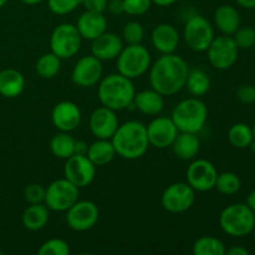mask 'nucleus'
Masks as SVG:
<instances>
[{
	"instance_id": "nucleus-39",
	"label": "nucleus",
	"mask_w": 255,
	"mask_h": 255,
	"mask_svg": "<svg viewBox=\"0 0 255 255\" xmlns=\"http://www.w3.org/2000/svg\"><path fill=\"white\" fill-rule=\"evenodd\" d=\"M24 198L29 204L44 203L45 188L39 183H31L25 187Z\"/></svg>"
},
{
	"instance_id": "nucleus-27",
	"label": "nucleus",
	"mask_w": 255,
	"mask_h": 255,
	"mask_svg": "<svg viewBox=\"0 0 255 255\" xmlns=\"http://www.w3.org/2000/svg\"><path fill=\"white\" fill-rule=\"evenodd\" d=\"M86 156L96 167L106 166L117 156L111 139L97 138L87 148Z\"/></svg>"
},
{
	"instance_id": "nucleus-9",
	"label": "nucleus",
	"mask_w": 255,
	"mask_h": 255,
	"mask_svg": "<svg viewBox=\"0 0 255 255\" xmlns=\"http://www.w3.org/2000/svg\"><path fill=\"white\" fill-rule=\"evenodd\" d=\"M183 37L188 47L193 51H207L214 39V29L211 22L202 15H193L187 20L183 29Z\"/></svg>"
},
{
	"instance_id": "nucleus-35",
	"label": "nucleus",
	"mask_w": 255,
	"mask_h": 255,
	"mask_svg": "<svg viewBox=\"0 0 255 255\" xmlns=\"http://www.w3.org/2000/svg\"><path fill=\"white\" fill-rule=\"evenodd\" d=\"M124 41L127 45H137L143 41L144 29L138 21H128L122 30Z\"/></svg>"
},
{
	"instance_id": "nucleus-19",
	"label": "nucleus",
	"mask_w": 255,
	"mask_h": 255,
	"mask_svg": "<svg viewBox=\"0 0 255 255\" xmlns=\"http://www.w3.org/2000/svg\"><path fill=\"white\" fill-rule=\"evenodd\" d=\"M124 49V40L114 32H104L92 40L91 55L96 56L101 61H110L117 59Z\"/></svg>"
},
{
	"instance_id": "nucleus-43",
	"label": "nucleus",
	"mask_w": 255,
	"mask_h": 255,
	"mask_svg": "<svg viewBox=\"0 0 255 255\" xmlns=\"http://www.w3.org/2000/svg\"><path fill=\"white\" fill-rule=\"evenodd\" d=\"M226 254L228 255H249V251L244 247L241 246H233L232 248L227 249Z\"/></svg>"
},
{
	"instance_id": "nucleus-25",
	"label": "nucleus",
	"mask_w": 255,
	"mask_h": 255,
	"mask_svg": "<svg viewBox=\"0 0 255 255\" xmlns=\"http://www.w3.org/2000/svg\"><path fill=\"white\" fill-rule=\"evenodd\" d=\"M25 89V79L20 71L15 69H5L0 71V95L6 99L20 96Z\"/></svg>"
},
{
	"instance_id": "nucleus-15",
	"label": "nucleus",
	"mask_w": 255,
	"mask_h": 255,
	"mask_svg": "<svg viewBox=\"0 0 255 255\" xmlns=\"http://www.w3.org/2000/svg\"><path fill=\"white\" fill-rule=\"evenodd\" d=\"M146 128L149 146L159 149L171 147L179 132L171 117H156Z\"/></svg>"
},
{
	"instance_id": "nucleus-12",
	"label": "nucleus",
	"mask_w": 255,
	"mask_h": 255,
	"mask_svg": "<svg viewBox=\"0 0 255 255\" xmlns=\"http://www.w3.org/2000/svg\"><path fill=\"white\" fill-rule=\"evenodd\" d=\"M64 176L77 188H84L94 182L96 176V166L86 154H72L66 159Z\"/></svg>"
},
{
	"instance_id": "nucleus-29",
	"label": "nucleus",
	"mask_w": 255,
	"mask_h": 255,
	"mask_svg": "<svg viewBox=\"0 0 255 255\" xmlns=\"http://www.w3.org/2000/svg\"><path fill=\"white\" fill-rule=\"evenodd\" d=\"M228 139L232 146L236 147V148H249L251 143L254 141L253 129L249 125L244 124V122L234 124L228 131Z\"/></svg>"
},
{
	"instance_id": "nucleus-28",
	"label": "nucleus",
	"mask_w": 255,
	"mask_h": 255,
	"mask_svg": "<svg viewBox=\"0 0 255 255\" xmlns=\"http://www.w3.org/2000/svg\"><path fill=\"white\" fill-rule=\"evenodd\" d=\"M75 141L76 139L70 136L69 132L60 131L50 141V151L56 158L67 159L75 154Z\"/></svg>"
},
{
	"instance_id": "nucleus-6",
	"label": "nucleus",
	"mask_w": 255,
	"mask_h": 255,
	"mask_svg": "<svg viewBox=\"0 0 255 255\" xmlns=\"http://www.w3.org/2000/svg\"><path fill=\"white\" fill-rule=\"evenodd\" d=\"M151 67V54L142 44L127 45L117 56L119 74L133 80L146 74Z\"/></svg>"
},
{
	"instance_id": "nucleus-23",
	"label": "nucleus",
	"mask_w": 255,
	"mask_h": 255,
	"mask_svg": "<svg viewBox=\"0 0 255 255\" xmlns=\"http://www.w3.org/2000/svg\"><path fill=\"white\" fill-rule=\"evenodd\" d=\"M214 24L223 35H232L241 27V14L232 5H221L214 12Z\"/></svg>"
},
{
	"instance_id": "nucleus-38",
	"label": "nucleus",
	"mask_w": 255,
	"mask_h": 255,
	"mask_svg": "<svg viewBox=\"0 0 255 255\" xmlns=\"http://www.w3.org/2000/svg\"><path fill=\"white\" fill-rule=\"evenodd\" d=\"M152 0H124L125 12L132 16L143 15L151 9Z\"/></svg>"
},
{
	"instance_id": "nucleus-31",
	"label": "nucleus",
	"mask_w": 255,
	"mask_h": 255,
	"mask_svg": "<svg viewBox=\"0 0 255 255\" xmlns=\"http://www.w3.org/2000/svg\"><path fill=\"white\" fill-rule=\"evenodd\" d=\"M186 86L189 94L194 97L203 96L211 89V79L203 70H189L188 77H187Z\"/></svg>"
},
{
	"instance_id": "nucleus-24",
	"label": "nucleus",
	"mask_w": 255,
	"mask_h": 255,
	"mask_svg": "<svg viewBox=\"0 0 255 255\" xmlns=\"http://www.w3.org/2000/svg\"><path fill=\"white\" fill-rule=\"evenodd\" d=\"M174 154L183 161L193 159L201 148V141L197 133L192 132H178L176 139L172 143Z\"/></svg>"
},
{
	"instance_id": "nucleus-7",
	"label": "nucleus",
	"mask_w": 255,
	"mask_h": 255,
	"mask_svg": "<svg viewBox=\"0 0 255 255\" xmlns=\"http://www.w3.org/2000/svg\"><path fill=\"white\" fill-rule=\"evenodd\" d=\"M82 37L76 25L64 22L57 25L50 36V49L60 59H70L79 52Z\"/></svg>"
},
{
	"instance_id": "nucleus-5",
	"label": "nucleus",
	"mask_w": 255,
	"mask_h": 255,
	"mask_svg": "<svg viewBox=\"0 0 255 255\" xmlns=\"http://www.w3.org/2000/svg\"><path fill=\"white\" fill-rule=\"evenodd\" d=\"M222 231L234 238L249 236L255 228V213L246 203L226 207L219 216Z\"/></svg>"
},
{
	"instance_id": "nucleus-20",
	"label": "nucleus",
	"mask_w": 255,
	"mask_h": 255,
	"mask_svg": "<svg viewBox=\"0 0 255 255\" xmlns=\"http://www.w3.org/2000/svg\"><path fill=\"white\" fill-rule=\"evenodd\" d=\"M76 27L82 39L92 41L96 37H99L100 35L106 32L107 20L105 17L104 12L89 11V10H86V11L80 15Z\"/></svg>"
},
{
	"instance_id": "nucleus-14",
	"label": "nucleus",
	"mask_w": 255,
	"mask_h": 255,
	"mask_svg": "<svg viewBox=\"0 0 255 255\" xmlns=\"http://www.w3.org/2000/svg\"><path fill=\"white\" fill-rule=\"evenodd\" d=\"M216 166L207 159H194L187 168V183L197 192H208L216 187Z\"/></svg>"
},
{
	"instance_id": "nucleus-4",
	"label": "nucleus",
	"mask_w": 255,
	"mask_h": 255,
	"mask_svg": "<svg viewBox=\"0 0 255 255\" xmlns=\"http://www.w3.org/2000/svg\"><path fill=\"white\" fill-rule=\"evenodd\" d=\"M208 109L206 104L198 97H189L174 107L171 119L179 132L198 133L206 125Z\"/></svg>"
},
{
	"instance_id": "nucleus-48",
	"label": "nucleus",
	"mask_w": 255,
	"mask_h": 255,
	"mask_svg": "<svg viewBox=\"0 0 255 255\" xmlns=\"http://www.w3.org/2000/svg\"><path fill=\"white\" fill-rule=\"evenodd\" d=\"M20 1L24 2V4L26 5H37L41 1H44V0H20Z\"/></svg>"
},
{
	"instance_id": "nucleus-17",
	"label": "nucleus",
	"mask_w": 255,
	"mask_h": 255,
	"mask_svg": "<svg viewBox=\"0 0 255 255\" xmlns=\"http://www.w3.org/2000/svg\"><path fill=\"white\" fill-rule=\"evenodd\" d=\"M116 111L109 107H97L90 116V129L96 138L111 139L119 125Z\"/></svg>"
},
{
	"instance_id": "nucleus-16",
	"label": "nucleus",
	"mask_w": 255,
	"mask_h": 255,
	"mask_svg": "<svg viewBox=\"0 0 255 255\" xmlns=\"http://www.w3.org/2000/svg\"><path fill=\"white\" fill-rule=\"evenodd\" d=\"M102 61L94 55L84 56L76 62L72 70V82L81 87H92L102 79Z\"/></svg>"
},
{
	"instance_id": "nucleus-21",
	"label": "nucleus",
	"mask_w": 255,
	"mask_h": 255,
	"mask_svg": "<svg viewBox=\"0 0 255 255\" xmlns=\"http://www.w3.org/2000/svg\"><path fill=\"white\" fill-rule=\"evenodd\" d=\"M151 41L161 54H173L179 44V32L173 25L158 24L152 30Z\"/></svg>"
},
{
	"instance_id": "nucleus-44",
	"label": "nucleus",
	"mask_w": 255,
	"mask_h": 255,
	"mask_svg": "<svg viewBox=\"0 0 255 255\" xmlns=\"http://www.w3.org/2000/svg\"><path fill=\"white\" fill-rule=\"evenodd\" d=\"M89 144L85 141H75V154H86Z\"/></svg>"
},
{
	"instance_id": "nucleus-41",
	"label": "nucleus",
	"mask_w": 255,
	"mask_h": 255,
	"mask_svg": "<svg viewBox=\"0 0 255 255\" xmlns=\"http://www.w3.org/2000/svg\"><path fill=\"white\" fill-rule=\"evenodd\" d=\"M109 0H81V5L85 10L96 12H105L107 9Z\"/></svg>"
},
{
	"instance_id": "nucleus-33",
	"label": "nucleus",
	"mask_w": 255,
	"mask_h": 255,
	"mask_svg": "<svg viewBox=\"0 0 255 255\" xmlns=\"http://www.w3.org/2000/svg\"><path fill=\"white\" fill-rule=\"evenodd\" d=\"M214 188H217V191L224 196H233L241 191L242 181L238 174L234 172H223L218 173Z\"/></svg>"
},
{
	"instance_id": "nucleus-37",
	"label": "nucleus",
	"mask_w": 255,
	"mask_h": 255,
	"mask_svg": "<svg viewBox=\"0 0 255 255\" xmlns=\"http://www.w3.org/2000/svg\"><path fill=\"white\" fill-rule=\"evenodd\" d=\"M81 5V0H47L50 11L56 15H66L77 9Z\"/></svg>"
},
{
	"instance_id": "nucleus-34",
	"label": "nucleus",
	"mask_w": 255,
	"mask_h": 255,
	"mask_svg": "<svg viewBox=\"0 0 255 255\" xmlns=\"http://www.w3.org/2000/svg\"><path fill=\"white\" fill-rule=\"evenodd\" d=\"M39 255H69L70 246L64 239L52 238L41 244L37 251Z\"/></svg>"
},
{
	"instance_id": "nucleus-1",
	"label": "nucleus",
	"mask_w": 255,
	"mask_h": 255,
	"mask_svg": "<svg viewBox=\"0 0 255 255\" xmlns=\"http://www.w3.org/2000/svg\"><path fill=\"white\" fill-rule=\"evenodd\" d=\"M189 67L183 57L162 54L149 67V84L163 96H172L186 86Z\"/></svg>"
},
{
	"instance_id": "nucleus-46",
	"label": "nucleus",
	"mask_w": 255,
	"mask_h": 255,
	"mask_svg": "<svg viewBox=\"0 0 255 255\" xmlns=\"http://www.w3.org/2000/svg\"><path fill=\"white\" fill-rule=\"evenodd\" d=\"M246 204L255 213V189H253V191H252L251 193L248 194V197H247Z\"/></svg>"
},
{
	"instance_id": "nucleus-2",
	"label": "nucleus",
	"mask_w": 255,
	"mask_h": 255,
	"mask_svg": "<svg viewBox=\"0 0 255 255\" xmlns=\"http://www.w3.org/2000/svg\"><path fill=\"white\" fill-rule=\"evenodd\" d=\"M117 156L125 159L141 158L149 147L146 125L139 121H127L117 127L111 138Z\"/></svg>"
},
{
	"instance_id": "nucleus-30",
	"label": "nucleus",
	"mask_w": 255,
	"mask_h": 255,
	"mask_svg": "<svg viewBox=\"0 0 255 255\" xmlns=\"http://www.w3.org/2000/svg\"><path fill=\"white\" fill-rule=\"evenodd\" d=\"M226 251V246L221 239L209 236L197 239L192 248L194 255H224Z\"/></svg>"
},
{
	"instance_id": "nucleus-13",
	"label": "nucleus",
	"mask_w": 255,
	"mask_h": 255,
	"mask_svg": "<svg viewBox=\"0 0 255 255\" xmlns=\"http://www.w3.org/2000/svg\"><path fill=\"white\" fill-rule=\"evenodd\" d=\"M67 226L75 232H86L99 221V207L92 201H77L67 209Z\"/></svg>"
},
{
	"instance_id": "nucleus-50",
	"label": "nucleus",
	"mask_w": 255,
	"mask_h": 255,
	"mask_svg": "<svg viewBox=\"0 0 255 255\" xmlns=\"http://www.w3.org/2000/svg\"><path fill=\"white\" fill-rule=\"evenodd\" d=\"M249 148H251L252 151H253V152H255V139H254L253 142H252V143H251V146H249Z\"/></svg>"
},
{
	"instance_id": "nucleus-32",
	"label": "nucleus",
	"mask_w": 255,
	"mask_h": 255,
	"mask_svg": "<svg viewBox=\"0 0 255 255\" xmlns=\"http://www.w3.org/2000/svg\"><path fill=\"white\" fill-rule=\"evenodd\" d=\"M61 67V59L54 52L41 55L36 61V72L42 79H52L56 76Z\"/></svg>"
},
{
	"instance_id": "nucleus-47",
	"label": "nucleus",
	"mask_w": 255,
	"mask_h": 255,
	"mask_svg": "<svg viewBox=\"0 0 255 255\" xmlns=\"http://www.w3.org/2000/svg\"><path fill=\"white\" fill-rule=\"evenodd\" d=\"M177 0H152V4H156L158 6L166 7V6H171L176 2Z\"/></svg>"
},
{
	"instance_id": "nucleus-26",
	"label": "nucleus",
	"mask_w": 255,
	"mask_h": 255,
	"mask_svg": "<svg viewBox=\"0 0 255 255\" xmlns=\"http://www.w3.org/2000/svg\"><path fill=\"white\" fill-rule=\"evenodd\" d=\"M49 208L45 203L30 204L22 213V226L31 232L41 231L49 222Z\"/></svg>"
},
{
	"instance_id": "nucleus-22",
	"label": "nucleus",
	"mask_w": 255,
	"mask_h": 255,
	"mask_svg": "<svg viewBox=\"0 0 255 255\" xmlns=\"http://www.w3.org/2000/svg\"><path fill=\"white\" fill-rule=\"evenodd\" d=\"M139 112L148 116H157L164 109V96L156 90L149 89L134 94L133 104Z\"/></svg>"
},
{
	"instance_id": "nucleus-18",
	"label": "nucleus",
	"mask_w": 255,
	"mask_h": 255,
	"mask_svg": "<svg viewBox=\"0 0 255 255\" xmlns=\"http://www.w3.org/2000/svg\"><path fill=\"white\" fill-rule=\"evenodd\" d=\"M51 121L59 131L71 132L80 126L81 111L74 102L61 101L52 109Z\"/></svg>"
},
{
	"instance_id": "nucleus-45",
	"label": "nucleus",
	"mask_w": 255,
	"mask_h": 255,
	"mask_svg": "<svg viewBox=\"0 0 255 255\" xmlns=\"http://www.w3.org/2000/svg\"><path fill=\"white\" fill-rule=\"evenodd\" d=\"M237 4L243 9H255V0H236Z\"/></svg>"
},
{
	"instance_id": "nucleus-8",
	"label": "nucleus",
	"mask_w": 255,
	"mask_h": 255,
	"mask_svg": "<svg viewBox=\"0 0 255 255\" xmlns=\"http://www.w3.org/2000/svg\"><path fill=\"white\" fill-rule=\"evenodd\" d=\"M79 201V188L66 178L56 179L45 188L44 203L51 211L66 212Z\"/></svg>"
},
{
	"instance_id": "nucleus-40",
	"label": "nucleus",
	"mask_w": 255,
	"mask_h": 255,
	"mask_svg": "<svg viewBox=\"0 0 255 255\" xmlns=\"http://www.w3.org/2000/svg\"><path fill=\"white\" fill-rule=\"evenodd\" d=\"M237 99L242 104L251 105L255 102V87L252 85H243L237 90Z\"/></svg>"
},
{
	"instance_id": "nucleus-36",
	"label": "nucleus",
	"mask_w": 255,
	"mask_h": 255,
	"mask_svg": "<svg viewBox=\"0 0 255 255\" xmlns=\"http://www.w3.org/2000/svg\"><path fill=\"white\" fill-rule=\"evenodd\" d=\"M234 42L237 44L239 50H248L255 46V29L251 26L239 27L233 35Z\"/></svg>"
},
{
	"instance_id": "nucleus-51",
	"label": "nucleus",
	"mask_w": 255,
	"mask_h": 255,
	"mask_svg": "<svg viewBox=\"0 0 255 255\" xmlns=\"http://www.w3.org/2000/svg\"><path fill=\"white\" fill-rule=\"evenodd\" d=\"M252 129H253V136H254V139H255V124H254V126L252 127Z\"/></svg>"
},
{
	"instance_id": "nucleus-52",
	"label": "nucleus",
	"mask_w": 255,
	"mask_h": 255,
	"mask_svg": "<svg viewBox=\"0 0 255 255\" xmlns=\"http://www.w3.org/2000/svg\"><path fill=\"white\" fill-rule=\"evenodd\" d=\"M252 233H253V237H254V241H255V228L253 229V232H252Z\"/></svg>"
},
{
	"instance_id": "nucleus-11",
	"label": "nucleus",
	"mask_w": 255,
	"mask_h": 255,
	"mask_svg": "<svg viewBox=\"0 0 255 255\" xmlns=\"http://www.w3.org/2000/svg\"><path fill=\"white\" fill-rule=\"evenodd\" d=\"M196 201V191L184 182H177L167 187L162 193V207L169 213H183L192 208Z\"/></svg>"
},
{
	"instance_id": "nucleus-49",
	"label": "nucleus",
	"mask_w": 255,
	"mask_h": 255,
	"mask_svg": "<svg viewBox=\"0 0 255 255\" xmlns=\"http://www.w3.org/2000/svg\"><path fill=\"white\" fill-rule=\"evenodd\" d=\"M7 1H9V0H0V9H1L2 6H5V4H6Z\"/></svg>"
},
{
	"instance_id": "nucleus-3",
	"label": "nucleus",
	"mask_w": 255,
	"mask_h": 255,
	"mask_svg": "<svg viewBox=\"0 0 255 255\" xmlns=\"http://www.w3.org/2000/svg\"><path fill=\"white\" fill-rule=\"evenodd\" d=\"M136 94L131 79L121 74H111L100 80L97 95L102 106L121 111L133 104Z\"/></svg>"
},
{
	"instance_id": "nucleus-42",
	"label": "nucleus",
	"mask_w": 255,
	"mask_h": 255,
	"mask_svg": "<svg viewBox=\"0 0 255 255\" xmlns=\"http://www.w3.org/2000/svg\"><path fill=\"white\" fill-rule=\"evenodd\" d=\"M110 14L112 15H121L125 12L124 0H110L107 2V9Z\"/></svg>"
},
{
	"instance_id": "nucleus-10",
	"label": "nucleus",
	"mask_w": 255,
	"mask_h": 255,
	"mask_svg": "<svg viewBox=\"0 0 255 255\" xmlns=\"http://www.w3.org/2000/svg\"><path fill=\"white\" fill-rule=\"evenodd\" d=\"M239 49L229 35L214 36L213 41L207 49V56L212 66L217 70H228L238 60Z\"/></svg>"
}]
</instances>
